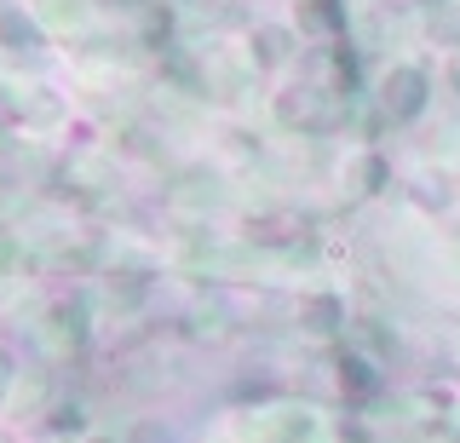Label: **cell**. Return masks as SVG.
I'll list each match as a JSON object with an SVG mask.
<instances>
[{
    "instance_id": "6da1fadb",
    "label": "cell",
    "mask_w": 460,
    "mask_h": 443,
    "mask_svg": "<svg viewBox=\"0 0 460 443\" xmlns=\"http://www.w3.org/2000/svg\"><path fill=\"white\" fill-rule=\"evenodd\" d=\"M380 110H385V121L409 127L426 110V69H414V64L392 69V75H385V87H380Z\"/></svg>"
},
{
    "instance_id": "7a4b0ae2",
    "label": "cell",
    "mask_w": 460,
    "mask_h": 443,
    "mask_svg": "<svg viewBox=\"0 0 460 443\" xmlns=\"http://www.w3.org/2000/svg\"><path fill=\"white\" fill-rule=\"evenodd\" d=\"M277 116H282L288 127H299V133H323V127L334 121V104H328L323 87H294V93L277 104Z\"/></svg>"
},
{
    "instance_id": "3957f363",
    "label": "cell",
    "mask_w": 460,
    "mask_h": 443,
    "mask_svg": "<svg viewBox=\"0 0 460 443\" xmlns=\"http://www.w3.org/2000/svg\"><path fill=\"white\" fill-rule=\"evenodd\" d=\"M172 196H179V208H219L225 202V184L213 179L208 167H190V173H179Z\"/></svg>"
},
{
    "instance_id": "277c9868",
    "label": "cell",
    "mask_w": 460,
    "mask_h": 443,
    "mask_svg": "<svg viewBox=\"0 0 460 443\" xmlns=\"http://www.w3.org/2000/svg\"><path fill=\"white\" fill-rule=\"evenodd\" d=\"M81 311H86L81 299H69V306H58L52 317H47V328H40V334H47L58 351H75L81 340H86V317H81Z\"/></svg>"
},
{
    "instance_id": "5b68a950",
    "label": "cell",
    "mask_w": 460,
    "mask_h": 443,
    "mask_svg": "<svg viewBox=\"0 0 460 443\" xmlns=\"http://www.w3.org/2000/svg\"><path fill=\"white\" fill-rule=\"evenodd\" d=\"M316 438V421L305 409H277L265 421V443H311Z\"/></svg>"
},
{
    "instance_id": "8992f818",
    "label": "cell",
    "mask_w": 460,
    "mask_h": 443,
    "mask_svg": "<svg viewBox=\"0 0 460 443\" xmlns=\"http://www.w3.org/2000/svg\"><path fill=\"white\" fill-rule=\"evenodd\" d=\"M426 30H431V40H443V47H460V0H431Z\"/></svg>"
},
{
    "instance_id": "52a82bcc",
    "label": "cell",
    "mask_w": 460,
    "mask_h": 443,
    "mask_svg": "<svg viewBox=\"0 0 460 443\" xmlns=\"http://www.w3.org/2000/svg\"><path fill=\"white\" fill-rule=\"evenodd\" d=\"M0 40L18 47V52H29V47H40V30H35V18H23L18 6H6V12H0Z\"/></svg>"
},
{
    "instance_id": "ba28073f",
    "label": "cell",
    "mask_w": 460,
    "mask_h": 443,
    "mask_svg": "<svg viewBox=\"0 0 460 443\" xmlns=\"http://www.w3.org/2000/svg\"><path fill=\"white\" fill-rule=\"evenodd\" d=\"M225 311H230V306H225V299H219V294H208V299H201V306H196V323H190V328H196V334H201V340H213V334H225V328H230V317H225Z\"/></svg>"
},
{
    "instance_id": "9c48e42d",
    "label": "cell",
    "mask_w": 460,
    "mask_h": 443,
    "mask_svg": "<svg viewBox=\"0 0 460 443\" xmlns=\"http://www.w3.org/2000/svg\"><path fill=\"white\" fill-rule=\"evenodd\" d=\"M253 52H259V64H270V58H288V52H294V35H288V30H259L253 35Z\"/></svg>"
},
{
    "instance_id": "30bf717a",
    "label": "cell",
    "mask_w": 460,
    "mask_h": 443,
    "mask_svg": "<svg viewBox=\"0 0 460 443\" xmlns=\"http://www.w3.org/2000/svg\"><path fill=\"white\" fill-rule=\"evenodd\" d=\"M311 328H323V334L340 328V306H334V299H316V306H311Z\"/></svg>"
},
{
    "instance_id": "8fae6325",
    "label": "cell",
    "mask_w": 460,
    "mask_h": 443,
    "mask_svg": "<svg viewBox=\"0 0 460 443\" xmlns=\"http://www.w3.org/2000/svg\"><path fill=\"white\" fill-rule=\"evenodd\" d=\"M18 260H23L18 236H6V231H0V270H12V265H18Z\"/></svg>"
},
{
    "instance_id": "7c38bea8",
    "label": "cell",
    "mask_w": 460,
    "mask_h": 443,
    "mask_svg": "<svg viewBox=\"0 0 460 443\" xmlns=\"http://www.w3.org/2000/svg\"><path fill=\"white\" fill-rule=\"evenodd\" d=\"M6 380H12V363H6V351H0V392H6Z\"/></svg>"
},
{
    "instance_id": "4fadbf2b",
    "label": "cell",
    "mask_w": 460,
    "mask_h": 443,
    "mask_svg": "<svg viewBox=\"0 0 460 443\" xmlns=\"http://www.w3.org/2000/svg\"><path fill=\"white\" fill-rule=\"evenodd\" d=\"M455 93H460V64H455Z\"/></svg>"
}]
</instances>
